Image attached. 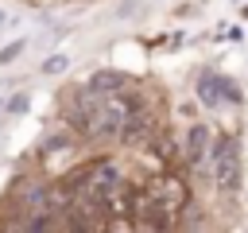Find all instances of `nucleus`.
Returning <instances> with one entry per match:
<instances>
[{
    "mask_svg": "<svg viewBox=\"0 0 248 233\" xmlns=\"http://www.w3.org/2000/svg\"><path fill=\"white\" fill-rule=\"evenodd\" d=\"M27 47V39H16V43H8L4 50H0V62H12V58H19V50Z\"/></svg>",
    "mask_w": 248,
    "mask_h": 233,
    "instance_id": "nucleus-6",
    "label": "nucleus"
},
{
    "mask_svg": "<svg viewBox=\"0 0 248 233\" xmlns=\"http://www.w3.org/2000/svg\"><path fill=\"white\" fill-rule=\"evenodd\" d=\"M78 183V190H81V198L85 202H93V206H101V198L120 183V171H116V163H108V159H97V163H89L85 171H78L74 175Z\"/></svg>",
    "mask_w": 248,
    "mask_h": 233,
    "instance_id": "nucleus-1",
    "label": "nucleus"
},
{
    "mask_svg": "<svg viewBox=\"0 0 248 233\" xmlns=\"http://www.w3.org/2000/svg\"><path fill=\"white\" fill-rule=\"evenodd\" d=\"M205 140H209V132H205V128H194V132H190V155H194V159L205 151Z\"/></svg>",
    "mask_w": 248,
    "mask_h": 233,
    "instance_id": "nucleus-5",
    "label": "nucleus"
},
{
    "mask_svg": "<svg viewBox=\"0 0 248 233\" xmlns=\"http://www.w3.org/2000/svg\"><path fill=\"white\" fill-rule=\"evenodd\" d=\"M147 198L163 210V214H178V210H186V198H190V190H186V183L182 179H174V175H163V179H155L151 183V190H147Z\"/></svg>",
    "mask_w": 248,
    "mask_h": 233,
    "instance_id": "nucleus-2",
    "label": "nucleus"
},
{
    "mask_svg": "<svg viewBox=\"0 0 248 233\" xmlns=\"http://www.w3.org/2000/svg\"><path fill=\"white\" fill-rule=\"evenodd\" d=\"M213 167H217V186L221 190H236L240 186V159H236V144L221 140L213 148Z\"/></svg>",
    "mask_w": 248,
    "mask_h": 233,
    "instance_id": "nucleus-3",
    "label": "nucleus"
},
{
    "mask_svg": "<svg viewBox=\"0 0 248 233\" xmlns=\"http://www.w3.org/2000/svg\"><path fill=\"white\" fill-rule=\"evenodd\" d=\"M43 70H46V74H58V70H66V54H58V58L43 62Z\"/></svg>",
    "mask_w": 248,
    "mask_h": 233,
    "instance_id": "nucleus-7",
    "label": "nucleus"
},
{
    "mask_svg": "<svg viewBox=\"0 0 248 233\" xmlns=\"http://www.w3.org/2000/svg\"><path fill=\"white\" fill-rule=\"evenodd\" d=\"M89 89L93 93H116V89H124V74H97L89 82Z\"/></svg>",
    "mask_w": 248,
    "mask_h": 233,
    "instance_id": "nucleus-4",
    "label": "nucleus"
}]
</instances>
